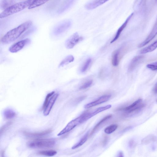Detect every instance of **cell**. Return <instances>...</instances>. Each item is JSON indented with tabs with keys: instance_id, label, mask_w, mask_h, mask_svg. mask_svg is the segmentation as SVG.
<instances>
[{
	"instance_id": "6da1fadb",
	"label": "cell",
	"mask_w": 157,
	"mask_h": 157,
	"mask_svg": "<svg viewBox=\"0 0 157 157\" xmlns=\"http://www.w3.org/2000/svg\"><path fill=\"white\" fill-rule=\"evenodd\" d=\"M32 21H28L10 30L2 38V43L3 44L6 45L14 42L28 29L32 25Z\"/></svg>"
},
{
	"instance_id": "7a4b0ae2",
	"label": "cell",
	"mask_w": 157,
	"mask_h": 157,
	"mask_svg": "<svg viewBox=\"0 0 157 157\" xmlns=\"http://www.w3.org/2000/svg\"><path fill=\"white\" fill-rule=\"evenodd\" d=\"M35 0H27L13 5L4 10L0 15V18H3L19 12L29 7Z\"/></svg>"
},
{
	"instance_id": "3957f363",
	"label": "cell",
	"mask_w": 157,
	"mask_h": 157,
	"mask_svg": "<svg viewBox=\"0 0 157 157\" xmlns=\"http://www.w3.org/2000/svg\"><path fill=\"white\" fill-rule=\"evenodd\" d=\"M55 143L52 139L37 140L28 142L27 145L31 148H47L53 147Z\"/></svg>"
},
{
	"instance_id": "277c9868",
	"label": "cell",
	"mask_w": 157,
	"mask_h": 157,
	"mask_svg": "<svg viewBox=\"0 0 157 157\" xmlns=\"http://www.w3.org/2000/svg\"><path fill=\"white\" fill-rule=\"evenodd\" d=\"M72 22L70 20H65L60 23L54 28L53 34L55 36H58L65 32L71 26Z\"/></svg>"
},
{
	"instance_id": "5b68a950",
	"label": "cell",
	"mask_w": 157,
	"mask_h": 157,
	"mask_svg": "<svg viewBox=\"0 0 157 157\" xmlns=\"http://www.w3.org/2000/svg\"><path fill=\"white\" fill-rule=\"evenodd\" d=\"M82 118V115H81L79 117L70 121L66 127L57 135V136H60L69 132L74 128L78 125L83 123Z\"/></svg>"
},
{
	"instance_id": "8992f818",
	"label": "cell",
	"mask_w": 157,
	"mask_h": 157,
	"mask_svg": "<svg viewBox=\"0 0 157 157\" xmlns=\"http://www.w3.org/2000/svg\"><path fill=\"white\" fill-rule=\"evenodd\" d=\"M83 39L82 37L80 36L77 33H76L67 40L65 43L66 47L68 49H72Z\"/></svg>"
},
{
	"instance_id": "52a82bcc",
	"label": "cell",
	"mask_w": 157,
	"mask_h": 157,
	"mask_svg": "<svg viewBox=\"0 0 157 157\" xmlns=\"http://www.w3.org/2000/svg\"><path fill=\"white\" fill-rule=\"evenodd\" d=\"M30 43V40L26 39L13 44L9 48V51L12 53H16L22 50L26 46Z\"/></svg>"
},
{
	"instance_id": "ba28073f",
	"label": "cell",
	"mask_w": 157,
	"mask_h": 157,
	"mask_svg": "<svg viewBox=\"0 0 157 157\" xmlns=\"http://www.w3.org/2000/svg\"><path fill=\"white\" fill-rule=\"evenodd\" d=\"M111 97V95H109L103 96L96 101L85 105L84 108L88 109L105 103L109 101Z\"/></svg>"
},
{
	"instance_id": "9c48e42d",
	"label": "cell",
	"mask_w": 157,
	"mask_h": 157,
	"mask_svg": "<svg viewBox=\"0 0 157 157\" xmlns=\"http://www.w3.org/2000/svg\"><path fill=\"white\" fill-rule=\"evenodd\" d=\"M142 101V99H139L130 105L125 108L124 110L129 113H131L141 109L144 107V105L141 104Z\"/></svg>"
},
{
	"instance_id": "30bf717a",
	"label": "cell",
	"mask_w": 157,
	"mask_h": 157,
	"mask_svg": "<svg viewBox=\"0 0 157 157\" xmlns=\"http://www.w3.org/2000/svg\"><path fill=\"white\" fill-rule=\"evenodd\" d=\"M157 35V18L151 32L146 39L139 45V47H142L151 42Z\"/></svg>"
},
{
	"instance_id": "8fae6325",
	"label": "cell",
	"mask_w": 157,
	"mask_h": 157,
	"mask_svg": "<svg viewBox=\"0 0 157 157\" xmlns=\"http://www.w3.org/2000/svg\"><path fill=\"white\" fill-rule=\"evenodd\" d=\"M59 96L58 93H55L50 98L45 109L44 110L43 114L45 116H48Z\"/></svg>"
},
{
	"instance_id": "7c38bea8",
	"label": "cell",
	"mask_w": 157,
	"mask_h": 157,
	"mask_svg": "<svg viewBox=\"0 0 157 157\" xmlns=\"http://www.w3.org/2000/svg\"><path fill=\"white\" fill-rule=\"evenodd\" d=\"M109 0H91L85 6L88 10H92L104 4Z\"/></svg>"
},
{
	"instance_id": "4fadbf2b",
	"label": "cell",
	"mask_w": 157,
	"mask_h": 157,
	"mask_svg": "<svg viewBox=\"0 0 157 157\" xmlns=\"http://www.w3.org/2000/svg\"><path fill=\"white\" fill-rule=\"evenodd\" d=\"M112 107L111 105L99 108L95 111L90 113H85V121L97 114L110 108Z\"/></svg>"
},
{
	"instance_id": "5bb4252c",
	"label": "cell",
	"mask_w": 157,
	"mask_h": 157,
	"mask_svg": "<svg viewBox=\"0 0 157 157\" xmlns=\"http://www.w3.org/2000/svg\"><path fill=\"white\" fill-rule=\"evenodd\" d=\"M75 0H65L58 9L57 12L61 14L68 9L74 3Z\"/></svg>"
},
{
	"instance_id": "9a60e30c",
	"label": "cell",
	"mask_w": 157,
	"mask_h": 157,
	"mask_svg": "<svg viewBox=\"0 0 157 157\" xmlns=\"http://www.w3.org/2000/svg\"><path fill=\"white\" fill-rule=\"evenodd\" d=\"M134 13H132L127 18L126 21H125L124 23L122 25V26L119 28L114 38L111 42V43H112L116 41L119 37L121 33L123 30L127 26L128 22L132 17Z\"/></svg>"
},
{
	"instance_id": "2e32d148",
	"label": "cell",
	"mask_w": 157,
	"mask_h": 157,
	"mask_svg": "<svg viewBox=\"0 0 157 157\" xmlns=\"http://www.w3.org/2000/svg\"><path fill=\"white\" fill-rule=\"evenodd\" d=\"M144 57L142 56H137L134 57L131 60L129 65L128 70L130 71H132L140 63L143 59Z\"/></svg>"
},
{
	"instance_id": "e0dca14e",
	"label": "cell",
	"mask_w": 157,
	"mask_h": 157,
	"mask_svg": "<svg viewBox=\"0 0 157 157\" xmlns=\"http://www.w3.org/2000/svg\"><path fill=\"white\" fill-rule=\"evenodd\" d=\"M52 131V130L49 129L45 131L37 133H31L25 132V134L27 136L31 138L39 137L46 135Z\"/></svg>"
},
{
	"instance_id": "ac0fdd59",
	"label": "cell",
	"mask_w": 157,
	"mask_h": 157,
	"mask_svg": "<svg viewBox=\"0 0 157 157\" xmlns=\"http://www.w3.org/2000/svg\"><path fill=\"white\" fill-rule=\"evenodd\" d=\"M120 53V50L119 49H118L114 51L112 53V63L114 67H117L119 64Z\"/></svg>"
},
{
	"instance_id": "d6986e66",
	"label": "cell",
	"mask_w": 157,
	"mask_h": 157,
	"mask_svg": "<svg viewBox=\"0 0 157 157\" xmlns=\"http://www.w3.org/2000/svg\"><path fill=\"white\" fill-rule=\"evenodd\" d=\"M157 48V40L150 45L142 49L140 51L141 54H145L152 52Z\"/></svg>"
},
{
	"instance_id": "ffe728a7",
	"label": "cell",
	"mask_w": 157,
	"mask_h": 157,
	"mask_svg": "<svg viewBox=\"0 0 157 157\" xmlns=\"http://www.w3.org/2000/svg\"><path fill=\"white\" fill-rule=\"evenodd\" d=\"M15 0H1L0 7L2 10H5L13 5Z\"/></svg>"
},
{
	"instance_id": "44dd1931",
	"label": "cell",
	"mask_w": 157,
	"mask_h": 157,
	"mask_svg": "<svg viewBox=\"0 0 157 157\" xmlns=\"http://www.w3.org/2000/svg\"><path fill=\"white\" fill-rule=\"evenodd\" d=\"M74 60V58L73 55H69L60 62L59 67H62L67 65L70 63L73 62Z\"/></svg>"
},
{
	"instance_id": "7402d4cb",
	"label": "cell",
	"mask_w": 157,
	"mask_h": 157,
	"mask_svg": "<svg viewBox=\"0 0 157 157\" xmlns=\"http://www.w3.org/2000/svg\"><path fill=\"white\" fill-rule=\"evenodd\" d=\"M3 115L5 118L8 119H11L14 118L16 116V113L13 110L7 109L4 111Z\"/></svg>"
},
{
	"instance_id": "603a6c76",
	"label": "cell",
	"mask_w": 157,
	"mask_h": 157,
	"mask_svg": "<svg viewBox=\"0 0 157 157\" xmlns=\"http://www.w3.org/2000/svg\"><path fill=\"white\" fill-rule=\"evenodd\" d=\"M49 1V0H35L28 9H31L37 7L44 4Z\"/></svg>"
},
{
	"instance_id": "cb8c5ba5",
	"label": "cell",
	"mask_w": 157,
	"mask_h": 157,
	"mask_svg": "<svg viewBox=\"0 0 157 157\" xmlns=\"http://www.w3.org/2000/svg\"><path fill=\"white\" fill-rule=\"evenodd\" d=\"M112 117V115H108L103 118L102 120H101L96 125V126L94 127L93 129L92 132L90 133V135H92L95 131L100 126V125H101L103 122L111 118Z\"/></svg>"
},
{
	"instance_id": "d4e9b609",
	"label": "cell",
	"mask_w": 157,
	"mask_h": 157,
	"mask_svg": "<svg viewBox=\"0 0 157 157\" xmlns=\"http://www.w3.org/2000/svg\"><path fill=\"white\" fill-rule=\"evenodd\" d=\"M88 135V133H87L78 142L72 147V149H74L82 145L87 141V139Z\"/></svg>"
},
{
	"instance_id": "484cf974",
	"label": "cell",
	"mask_w": 157,
	"mask_h": 157,
	"mask_svg": "<svg viewBox=\"0 0 157 157\" xmlns=\"http://www.w3.org/2000/svg\"><path fill=\"white\" fill-rule=\"evenodd\" d=\"M118 128V125H117L112 124L111 125L105 129L104 132L108 134H111L115 131Z\"/></svg>"
},
{
	"instance_id": "4316f807",
	"label": "cell",
	"mask_w": 157,
	"mask_h": 157,
	"mask_svg": "<svg viewBox=\"0 0 157 157\" xmlns=\"http://www.w3.org/2000/svg\"><path fill=\"white\" fill-rule=\"evenodd\" d=\"M57 153L56 151L54 150L43 151L39 152V154L48 156H52L55 155Z\"/></svg>"
},
{
	"instance_id": "83f0119b",
	"label": "cell",
	"mask_w": 157,
	"mask_h": 157,
	"mask_svg": "<svg viewBox=\"0 0 157 157\" xmlns=\"http://www.w3.org/2000/svg\"><path fill=\"white\" fill-rule=\"evenodd\" d=\"M54 94L55 92L52 91L47 94L43 105V110H44L45 109L48 103L50 98Z\"/></svg>"
},
{
	"instance_id": "f1b7e54d",
	"label": "cell",
	"mask_w": 157,
	"mask_h": 157,
	"mask_svg": "<svg viewBox=\"0 0 157 157\" xmlns=\"http://www.w3.org/2000/svg\"><path fill=\"white\" fill-rule=\"evenodd\" d=\"M91 59L90 58H89L86 61L81 69L82 72H84L87 70L91 63Z\"/></svg>"
},
{
	"instance_id": "f546056e",
	"label": "cell",
	"mask_w": 157,
	"mask_h": 157,
	"mask_svg": "<svg viewBox=\"0 0 157 157\" xmlns=\"http://www.w3.org/2000/svg\"><path fill=\"white\" fill-rule=\"evenodd\" d=\"M93 83L92 80H89L84 84L80 87V90H83L86 89L90 87L92 85Z\"/></svg>"
},
{
	"instance_id": "4dcf8cb0",
	"label": "cell",
	"mask_w": 157,
	"mask_h": 157,
	"mask_svg": "<svg viewBox=\"0 0 157 157\" xmlns=\"http://www.w3.org/2000/svg\"><path fill=\"white\" fill-rule=\"evenodd\" d=\"M146 67L147 68L152 70H157V62L148 64Z\"/></svg>"
},
{
	"instance_id": "1f68e13d",
	"label": "cell",
	"mask_w": 157,
	"mask_h": 157,
	"mask_svg": "<svg viewBox=\"0 0 157 157\" xmlns=\"http://www.w3.org/2000/svg\"><path fill=\"white\" fill-rule=\"evenodd\" d=\"M11 122H9L7 124H6L5 125H4V126L2 127V128H1V134H2V133L4 131H5L7 128L9 126V125H11Z\"/></svg>"
},
{
	"instance_id": "d6a6232c",
	"label": "cell",
	"mask_w": 157,
	"mask_h": 157,
	"mask_svg": "<svg viewBox=\"0 0 157 157\" xmlns=\"http://www.w3.org/2000/svg\"><path fill=\"white\" fill-rule=\"evenodd\" d=\"M104 70L103 69H101V71L99 73V77L100 78H102L103 77V76H104Z\"/></svg>"
},
{
	"instance_id": "836d02e7",
	"label": "cell",
	"mask_w": 157,
	"mask_h": 157,
	"mask_svg": "<svg viewBox=\"0 0 157 157\" xmlns=\"http://www.w3.org/2000/svg\"><path fill=\"white\" fill-rule=\"evenodd\" d=\"M153 91L155 94H157V83L153 88Z\"/></svg>"
},
{
	"instance_id": "e575fe53",
	"label": "cell",
	"mask_w": 157,
	"mask_h": 157,
	"mask_svg": "<svg viewBox=\"0 0 157 157\" xmlns=\"http://www.w3.org/2000/svg\"><path fill=\"white\" fill-rule=\"evenodd\" d=\"M118 156H123V154L122 152H120L118 154Z\"/></svg>"
},
{
	"instance_id": "d590c367",
	"label": "cell",
	"mask_w": 157,
	"mask_h": 157,
	"mask_svg": "<svg viewBox=\"0 0 157 157\" xmlns=\"http://www.w3.org/2000/svg\"><path fill=\"white\" fill-rule=\"evenodd\" d=\"M155 2L157 3V0H155Z\"/></svg>"
},
{
	"instance_id": "8d00e7d4",
	"label": "cell",
	"mask_w": 157,
	"mask_h": 157,
	"mask_svg": "<svg viewBox=\"0 0 157 157\" xmlns=\"http://www.w3.org/2000/svg\"></svg>"
}]
</instances>
